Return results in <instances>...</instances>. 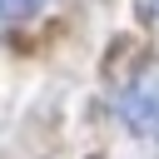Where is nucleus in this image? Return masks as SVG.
I'll return each mask as SVG.
<instances>
[{
	"mask_svg": "<svg viewBox=\"0 0 159 159\" xmlns=\"http://www.w3.org/2000/svg\"><path fill=\"white\" fill-rule=\"evenodd\" d=\"M114 119L134 139L159 144V60H139L114 84Z\"/></svg>",
	"mask_w": 159,
	"mask_h": 159,
	"instance_id": "nucleus-1",
	"label": "nucleus"
},
{
	"mask_svg": "<svg viewBox=\"0 0 159 159\" xmlns=\"http://www.w3.org/2000/svg\"><path fill=\"white\" fill-rule=\"evenodd\" d=\"M50 0H0V25H25L45 10Z\"/></svg>",
	"mask_w": 159,
	"mask_h": 159,
	"instance_id": "nucleus-2",
	"label": "nucleus"
},
{
	"mask_svg": "<svg viewBox=\"0 0 159 159\" xmlns=\"http://www.w3.org/2000/svg\"><path fill=\"white\" fill-rule=\"evenodd\" d=\"M149 10H154V15H159V0H149Z\"/></svg>",
	"mask_w": 159,
	"mask_h": 159,
	"instance_id": "nucleus-3",
	"label": "nucleus"
}]
</instances>
